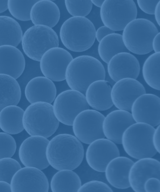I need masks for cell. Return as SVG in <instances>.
Instances as JSON below:
<instances>
[{"instance_id":"cell-9","label":"cell","mask_w":160,"mask_h":192,"mask_svg":"<svg viewBox=\"0 0 160 192\" xmlns=\"http://www.w3.org/2000/svg\"><path fill=\"white\" fill-rule=\"evenodd\" d=\"M52 105L55 116L59 122L72 126L76 117L82 111L90 109L85 95L77 90L64 91L56 96Z\"/></svg>"},{"instance_id":"cell-42","label":"cell","mask_w":160,"mask_h":192,"mask_svg":"<svg viewBox=\"0 0 160 192\" xmlns=\"http://www.w3.org/2000/svg\"><path fill=\"white\" fill-rule=\"evenodd\" d=\"M160 1L157 4L155 8L154 12L155 18L156 22L159 26H160Z\"/></svg>"},{"instance_id":"cell-24","label":"cell","mask_w":160,"mask_h":192,"mask_svg":"<svg viewBox=\"0 0 160 192\" xmlns=\"http://www.w3.org/2000/svg\"><path fill=\"white\" fill-rule=\"evenodd\" d=\"M60 16L58 7L50 0H38L30 12V20L34 25H43L51 28L58 23Z\"/></svg>"},{"instance_id":"cell-32","label":"cell","mask_w":160,"mask_h":192,"mask_svg":"<svg viewBox=\"0 0 160 192\" xmlns=\"http://www.w3.org/2000/svg\"><path fill=\"white\" fill-rule=\"evenodd\" d=\"M66 8L72 17H85L90 13L92 4L90 0L64 1Z\"/></svg>"},{"instance_id":"cell-2","label":"cell","mask_w":160,"mask_h":192,"mask_svg":"<svg viewBox=\"0 0 160 192\" xmlns=\"http://www.w3.org/2000/svg\"><path fill=\"white\" fill-rule=\"evenodd\" d=\"M67 83L71 89L85 95L89 85L98 80H105L106 72L102 63L89 55L79 56L73 58L65 73Z\"/></svg>"},{"instance_id":"cell-20","label":"cell","mask_w":160,"mask_h":192,"mask_svg":"<svg viewBox=\"0 0 160 192\" xmlns=\"http://www.w3.org/2000/svg\"><path fill=\"white\" fill-rule=\"evenodd\" d=\"M25 97L31 104L42 102L52 103L57 94L56 86L52 80L45 76H37L27 83L24 90Z\"/></svg>"},{"instance_id":"cell-36","label":"cell","mask_w":160,"mask_h":192,"mask_svg":"<svg viewBox=\"0 0 160 192\" xmlns=\"http://www.w3.org/2000/svg\"><path fill=\"white\" fill-rule=\"evenodd\" d=\"M159 0H137V3L139 8L144 13L153 15L155 8Z\"/></svg>"},{"instance_id":"cell-14","label":"cell","mask_w":160,"mask_h":192,"mask_svg":"<svg viewBox=\"0 0 160 192\" xmlns=\"http://www.w3.org/2000/svg\"><path fill=\"white\" fill-rule=\"evenodd\" d=\"M111 96L113 105L118 109L130 112L134 101L146 93L143 85L136 79L125 78L115 82Z\"/></svg>"},{"instance_id":"cell-40","label":"cell","mask_w":160,"mask_h":192,"mask_svg":"<svg viewBox=\"0 0 160 192\" xmlns=\"http://www.w3.org/2000/svg\"><path fill=\"white\" fill-rule=\"evenodd\" d=\"M160 33L159 32L155 35L152 39V50L155 53L160 52Z\"/></svg>"},{"instance_id":"cell-21","label":"cell","mask_w":160,"mask_h":192,"mask_svg":"<svg viewBox=\"0 0 160 192\" xmlns=\"http://www.w3.org/2000/svg\"><path fill=\"white\" fill-rule=\"evenodd\" d=\"M134 162L129 158L120 156L111 160L104 170L106 179L112 187L119 189L130 187L128 176Z\"/></svg>"},{"instance_id":"cell-38","label":"cell","mask_w":160,"mask_h":192,"mask_svg":"<svg viewBox=\"0 0 160 192\" xmlns=\"http://www.w3.org/2000/svg\"><path fill=\"white\" fill-rule=\"evenodd\" d=\"M115 32L112 30L105 26H103L99 27L95 32V38L99 42L100 41L106 36Z\"/></svg>"},{"instance_id":"cell-1","label":"cell","mask_w":160,"mask_h":192,"mask_svg":"<svg viewBox=\"0 0 160 192\" xmlns=\"http://www.w3.org/2000/svg\"><path fill=\"white\" fill-rule=\"evenodd\" d=\"M46 156L49 165L55 169L73 170L81 164L84 149L81 142L74 136L60 134L49 140Z\"/></svg>"},{"instance_id":"cell-22","label":"cell","mask_w":160,"mask_h":192,"mask_svg":"<svg viewBox=\"0 0 160 192\" xmlns=\"http://www.w3.org/2000/svg\"><path fill=\"white\" fill-rule=\"evenodd\" d=\"M25 64L23 54L17 47L0 46V74L8 75L17 79L23 72Z\"/></svg>"},{"instance_id":"cell-16","label":"cell","mask_w":160,"mask_h":192,"mask_svg":"<svg viewBox=\"0 0 160 192\" xmlns=\"http://www.w3.org/2000/svg\"><path fill=\"white\" fill-rule=\"evenodd\" d=\"M160 99L152 93H144L134 101L131 114L135 123H142L155 127L160 123Z\"/></svg>"},{"instance_id":"cell-28","label":"cell","mask_w":160,"mask_h":192,"mask_svg":"<svg viewBox=\"0 0 160 192\" xmlns=\"http://www.w3.org/2000/svg\"><path fill=\"white\" fill-rule=\"evenodd\" d=\"M52 192H78L82 185L78 174L72 170H58L52 176L50 182Z\"/></svg>"},{"instance_id":"cell-18","label":"cell","mask_w":160,"mask_h":192,"mask_svg":"<svg viewBox=\"0 0 160 192\" xmlns=\"http://www.w3.org/2000/svg\"><path fill=\"white\" fill-rule=\"evenodd\" d=\"M107 64L108 74L115 82L125 78L136 79L139 74V63L130 53L122 52L116 54Z\"/></svg>"},{"instance_id":"cell-37","label":"cell","mask_w":160,"mask_h":192,"mask_svg":"<svg viewBox=\"0 0 160 192\" xmlns=\"http://www.w3.org/2000/svg\"><path fill=\"white\" fill-rule=\"evenodd\" d=\"M143 189L146 192H160V179L154 177L148 178L144 183Z\"/></svg>"},{"instance_id":"cell-39","label":"cell","mask_w":160,"mask_h":192,"mask_svg":"<svg viewBox=\"0 0 160 192\" xmlns=\"http://www.w3.org/2000/svg\"><path fill=\"white\" fill-rule=\"evenodd\" d=\"M153 146L157 153H160V125L157 126L152 136Z\"/></svg>"},{"instance_id":"cell-45","label":"cell","mask_w":160,"mask_h":192,"mask_svg":"<svg viewBox=\"0 0 160 192\" xmlns=\"http://www.w3.org/2000/svg\"></svg>"},{"instance_id":"cell-23","label":"cell","mask_w":160,"mask_h":192,"mask_svg":"<svg viewBox=\"0 0 160 192\" xmlns=\"http://www.w3.org/2000/svg\"><path fill=\"white\" fill-rule=\"evenodd\" d=\"M112 86L105 80L95 81L87 88L85 96L90 107L98 111L106 110L113 105L111 93Z\"/></svg>"},{"instance_id":"cell-19","label":"cell","mask_w":160,"mask_h":192,"mask_svg":"<svg viewBox=\"0 0 160 192\" xmlns=\"http://www.w3.org/2000/svg\"><path fill=\"white\" fill-rule=\"evenodd\" d=\"M135 123L130 112L119 109L112 111L104 117L102 124L103 135L115 144H121L123 132Z\"/></svg>"},{"instance_id":"cell-7","label":"cell","mask_w":160,"mask_h":192,"mask_svg":"<svg viewBox=\"0 0 160 192\" xmlns=\"http://www.w3.org/2000/svg\"><path fill=\"white\" fill-rule=\"evenodd\" d=\"M21 43L25 54L37 61H40L47 50L59 45L58 35L54 30L40 25H34L27 29L23 34Z\"/></svg>"},{"instance_id":"cell-27","label":"cell","mask_w":160,"mask_h":192,"mask_svg":"<svg viewBox=\"0 0 160 192\" xmlns=\"http://www.w3.org/2000/svg\"><path fill=\"white\" fill-rule=\"evenodd\" d=\"M23 35L21 27L14 19L0 16V46L9 45L17 47L21 42Z\"/></svg>"},{"instance_id":"cell-8","label":"cell","mask_w":160,"mask_h":192,"mask_svg":"<svg viewBox=\"0 0 160 192\" xmlns=\"http://www.w3.org/2000/svg\"><path fill=\"white\" fill-rule=\"evenodd\" d=\"M100 17L104 26L112 30H123L136 18L137 9L133 0H105L100 8Z\"/></svg>"},{"instance_id":"cell-26","label":"cell","mask_w":160,"mask_h":192,"mask_svg":"<svg viewBox=\"0 0 160 192\" xmlns=\"http://www.w3.org/2000/svg\"><path fill=\"white\" fill-rule=\"evenodd\" d=\"M21 97L20 85L12 76L0 74V111L11 105H17Z\"/></svg>"},{"instance_id":"cell-35","label":"cell","mask_w":160,"mask_h":192,"mask_svg":"<svg viewBox=\"0 0 160 192\" xmlns=\"http://www.w3.org/2000/svg\"><path fill=\"white\" fill-rule=\"evenodd\" d=\"M78 192H113L106 183L97 180H91L81 185Z\"/></svg>"},{"instance_id":"cell-31","label":"cell","mask_w":160,"mask_h":192,"mask_svg":"<svg viewBox=\"0 0 160 192\" xmlns=\"http://www.w3.org/2000/svg\"><path fill=\"white\" fill-rule=\"evenodd\" d=\"M38 0H8V9L16 19L22 21L30 20L32 7Z\"/></svg>"},{"instance_id":"cell-17","label":"cell","mask_w":160,"mask_h":192,"mask_svg":"<svg viewBox=\"0 0 160 192\" xmlns=\"http://www.w3.org/2000/svg\"><path fill=\"white\" fill-rule=\"evenodd\" d=\"M133 163L128 174L130 187L135 192H144L143 184L148 178L160 179V163L152 157L144 158Z\"/></svg>"},{"instance_id":"cell-43","label":"cell","mask_w":160,"mask_h":192,"mask_svg":"<svg viewBox=\"0 0 160 192\" xmlns=\"http://www.w3.org/2000/svg\"><path fill=\"white\" fill-rule=\"evenodd\" d=\"M8 0H0V13L8 10Z\"/></svg>"},{"instance_id":"cell-3","label":"cell","mask_w":160,"mask_h":192,"mask_svg":"<svg viewBox=\"0 0 160 192\" xmlns=\"http://www.w3.org/2000/svg\"><path fill=\"white\" fill-rule=\"evenodd\" d=\"M96 29L88 18L82 17H72L62 24L59 36L63 45L72 52L86 51L93 44Z\"/></svg>"},{"instance_id":"cell-41","label":"cell","mask_w":160,"mask_h":192,"mask_svg":"<svg viewBox=\"0 0 160 192\" xmlns=\"http://www.w3.org/2000/svg\"><path fill=\"white\" fill-rule=\"evenodd\" d=\"M0 192H11L10 184L5 181L0 180Z\"/></svg>"},{"instance_id":"cell-29","label":"cell","mask_w":160,"mask_h":192,"mask_svg":"<svg viewBox=\"0 0 160 192\" xmlns=\"http://www.w3.org/2000/svg\"><path fill=\"white\" fill-rule=\"evenodd\" d=\"M98 51L101 59L107 63L116 54L122 52H128L123 43L122 35L116 33L109 34L99 42Z\"/></svg>"},{"instance_id":"cell-5","label":"cell","mask_w":160,"mask_h":192,"mask_svg":"<svg viewBox=\"0 0 160 192\" xmlns=\"http://www.w3.org/2000/svg\"><path fill=\"white\" fill-rule=\"evenodd\" d=\"M155 128L142 123H135L123 132L121 144L126 153L138 159L154 156L157 153L152 143Z\"/></svg>"},{"instance_id":"cell-44","label":"cell","mask_w":160,"mask_h":192,"mask_svg":"<svg viewBox=\"0 0 160 192\" xmlns=\"http://www.w3.org/2000/svg\"><path fill=\"white\" fill-rule=\"evenodd\" d=\"M92 4L99 8H101L104 0H91Z\"/></svg>"},{"instance_id":"cell-33","label":"cell","mask_w":160,"mask_h":192,"mask_svg":"<svg viewBox=\"0 0 160 192\" xmlns=\"http://www.w3.org/2000/svg\"><path fill=\"white\" fill-rule=\"evenodd\" d=\"M21 168L18 162L11 157L0 159V180L10 184L13 175Z\"/></svg>"},{"instance_id":"cell-25","label":"cell","mask_w":160,"mask_h":192,"mask_svg":"<svg viewBox=\"0 0 160 192\" xmlns=\"http://www.w3.org/2000/svg\"><path fill=\"white\" fill-rule=\"evenodd\" d=\"M24 110L17 105L7 106L0 111V129L10 134L20 133L24 130L22 119Z\"/></svg>"},{"instance_id":"cell-11","label":"cell","mask_w":160,"mask_h":192,"mask_svg":"<svg viewBox=\"0 0 160 192\" xmlns=\"http://www.w3.org/2000/svg\"><path fill=\"white\" fill-rule=\"evenodd\" d=\"M73 58L70 53L62 48H51L43 53L40 59L41 71L44 76L52 81H63L67 66Z\"/></svg>"},{"instance_id":"cell-30","label":"cell","mask_w":160,"mask_h":192,"mask_svg":"<svg viewBox=\"0 0 160 192\" xmlns=\"http://www.w3.org/2000/svg\"><path fill=\"white\" fill-rule=\"evenodd\" d=\"M160 52L154 53L145 60L142 68L143 78L151 88L160 90Z\"/></svg>"},{"instance_id":"cell-15","label":"cell","mask_w":160,"mask_h":192,"mask_svg":"<svg viewBox=\"0 0 160 192\" xmlns=\"http://www.w3.org/2000/svg\"><path fill=\"white\" fill-rule=\"evenodd\" d=\"M85 158L89 166L99 172H104L109 162L120 156L119 149L115 143L105 138L96 139L89 144Z\"/></svg>"},{"instance_id":"cell-13","label":"cell","mask_w":160,"mask_h":192,"mask_svg":"<svg viewBox=\"0 0 160 192\" xmlns=\"http://www.w3.org/2000/svg\"><path fill=\"white\" fill-rule=\"evenodd\" d=\"M11 192H48L49 185L44 173L37 168H21L13 175L10 183Z\"/></svg>"},{"instance_id":"cell-6","label":"cell","mask_w":160,"mask_h":192,"mask_svg":"<svg viewBox=\"0 0 160 192\" xmlns=\"http://www.w3.org/2000/svg\"><path fill=\"white\" fill-rule=\"evenodd\" d=\"M159 32L155 24L151 21L144 18H136L125 27L122 38L130 53L145 55L153 50L152 40Z\"/></svg>"},{"instance_id":"cell-34","label":"cell","mask_w":160,"mask_h":192,"mask_svg":"<svg viewBox=\"0 0 160 192\" xmlns=\"http://www.w3.org/2000/svg\"><path fill=\"white\" fill-rule=\"evenodd\" d=\"M16 148V141L11 134L0 132V159L12 157L15 153Z\"/></svg>"},{"instance_id":"cell-10","label":"cell","mask_w":160,"mask_h":192,"mask_svg":"<svg viewBox=\"0 0 160 192\" xmlns=\"http://www.w3.org/2000/svg\"><path fill=\"white\" fill-rule=\"evenodd\" d=\"M104 117L99 111L93 109L82 111L72 123L74 136L81 142L88 144L96 139L105 138L102 130Z\"/></svg>"},{"instance_id":"cell-4","label":"cell","mask_w":160,"mask_h":192,"mask_svg":"<svg viewBox=\"0 0 160 192\" xmlns=\"http://www.w3.org/2000/svg\"><path fill=\"white\" fill-rule=\"evenodd\" d=\"M22 122L24 129L30 136L47 138L56 132L59 124L54 114L52 105L42 102L31 104L27 107Z\"/></svg>"},{"instance_id":"cell-12","label":"cell","mask_w":160,"mask_h":192,"mask_svg":"<svg viewBox=\"0 0 160 192\" xmlns=\"http://www.w3.org/2000/svg\"><path fill=\"white\" fill-rule=\"evenodd\" d=\"M49 140L39 136L27 138L21 144L18 156L21 163L26 167H34L43 170L49 166L46 156Z\"/></svg>"}]
</instances>
